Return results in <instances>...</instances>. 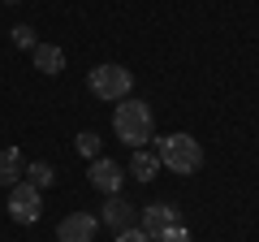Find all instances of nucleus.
I'll list each match as a JSON object with an SVG mask.
<instances>
[{
  "label": "nucleus",
  "instance_id": "16",
  "mask_svg": "<svg viewBox=\"0 0 259 242\" xmlns=\"http://www.w3.org/2000/svg\"><path fill=\"white\" fill-rule=\"evenodd\" d=\"M117 242H151V238H147L143 229H134V225H130V229H121V233H117Z\"/></svg>",
  "mask_w": 259,
  "mask_h": 242
},
{
  "label": "nucleus",
  "instance_id": "15",
  "mask_svg": "<svg viewBox=\"0 0 259 242\" xmlns=\"http://www.w3.org/2000/svg\"><path fill=\"white\" fill-rule=\"evenodd\" d=\"M156 242H190V233H186V225H168Z\"/></svg>",
  "mask_w": 259,
  "mask_h": 242
},
{
  "label": "nucleus",
  "instance_id": "14",
  "mask_svg": "<svg viewBox=\"0 0 259 242\" xmlns=\"http://www.w3.org/2000/svg\"><path fill=\"white\" fill-rule=\"evenodd\" d=\"M13 44H18V48H30V52H35V30H30V26H13Z\"/></svg>",
  "mask_w": 259,
  "mask_h": 242
},
{
  "label": "nucleus",
  "instance_id": "13",
  "mask_svg": "<svg viewBox=\"0 0 259 242\" xmlns=\"http://www.w3.org/2000/svg\"><path fill=\"white\" fill-rule=\"evenodd\" d=\"M78 151H82V156H100V134H91V130H82L78 134Z\"/></svg>",
  "mask_w": 259,
  "mask_h": 242
},
{
  "label": "nucleus",
  "instance_id": "6",
  "mask_svg": "<svg viewBox=\"0 0 259 242\" xmlns=\"http://www.w3.org/2000/svg\"><path fill=\"white\" fill-rule=\"evenodd\" d=\"M100 221L108 225V229H130V225L139 221V208L130 204V199H121V195H108V204H104V212H100Z\"/></svg>",
  "mask_w": 259,
  "mask_h": 242
},
{
  "label": "nucleus",
  "instance_id": "12",
  "mask_svg": "<svg viewBox=\"0 0 259 242\" xmlns=\"http://www.w3.org/2000/svg\"><path fill=\"white\" fill-rule=\"evenodd\" d=\"M26 182H30L35 190L52 186V165H44V160H39V165H26Z\"/></svg>",
  "mask_w": 259,
  "mask_h": 242
},
{
  "label": "nucleus",
  "instance_id": "4",
  "mask_svg": "<svg viewBox=\"0 0 259 242\" xmlns=\"http://www.w3.org/2000/svg\"><path fill=\"white\" fill-rule=\"evenodd\" d=\"M39 212H44V195H39L30 182L9 186V221H18V225H35Z\"/></svg>",
  "mask_w": 259,
  "mask_h": 242
},
{
  "label": "nucleus",
  "instance_id": "17",
  "mask_svg": "<svg viewBox=\"0 0 259 242\" xmlns=\"http://www.w3.org/2000/svg\"><path fill=\"white\" fill-rule=\"evenodd\" d=\"M9 5H18V0H9Z\"/></svg>",
  "mask_w": 259,
  "mask_h": 242
},
{
  "label": "nucleus",
  "instance_id": "1",
  "mask_svg": "<svg viewBox=\"0 0 259 242\" xmlns=\"http://www.w3.org/2000/svg\"><path fill=\"white\" fill-rule=\"evenodd\" d=\"M112 130H117V139L130 143L134 151L147 147V143L156 139V117H151L147 100H121L117 112H112Z\"/></svg>",
  "mask_w": 259,
  "mask_h": 242
},
{
  "label": "nucleus",
  "instance_id": "3",
  "mask_svg": "<svg viewBox=\"0 0 259 242\" xmlns=\"http://www.w3.org/2000/svg\"><path fill=\"white\" fill-rule=\"evenodd\" d=\"M87 83H91V91L100 95V100H108V104H112V100H125V95H130L134 78H130V69H125V65H95Z\"/></svg>",
  "mask_w": 259,
  "mask_h": 242
},
{
  "label": "nucleus",
  "instance_id": "11",
  "mask_svg": "<svg viewBox=\"0 0 259 242\" xmlns=\"http://www.w3.org/2000/svg\"><path fill=\"white\" fill-rule=\"evenodd\" d=\"M130 173H134V177H139V182H151V177H156L160 173V156H156V151H134V160H130Z\"/></svg>",
  "mask_w": 259,
  "mask_h": 242
},
{
  "label": "nucleus",
  "instance_id": "7",
  "mask_svg": "<svg viewBox=\"0 0 259 242\" xmlns=\"http://www.w3.org/2000/svg\"><path fill=\"white\" fill-rule=\"evenodd\" d=\"M87 177H91V186L104 190V195H121V169L112 165L108 156H95V160H91V173H87Z\"/></svg>",
  "mask_w": 259,
  "mask_h": 242
},
{
  "label": "nucleus",
  "instance_id": "10",
  "mask_svg": "<svg viewBox=\"0 0 259 242\" xmlns=\"http://www.w3.org/2000/svg\"><path fill=\"white\" fill-rule=\"evenodd\" d=\"M35 69H44V74H61V69H65V52L56 44H35Z\"/></svg>",
  "mask_w": 259,
  "mask_h": 242
},
{
  "label": "nucleus",
  "instance_id": "2",
  "mask_svg": "<svg viewBox=\"0 0 259 242\" xmlns=\"http://www.w3.org/2000/svg\"><path fill=\"white\" fill-rule=\"evenodd\" d=\"M156 156H160L164 169H173L182 177L199 173V165H203V147L190 134H164V139H156Z\"/></svg>",
  "mask_w": 259,
  "mask_h": 242
},
{
  "label": "nucleus",
  "instance_id": "8",
  "mask_svg": "<svg viewBox=\"0 0 259 242\" xmlns=\"http://www.w3.org/2000/svg\"><path fill=\"white\" fill-rule=\"evenodd\" d=\"M168 225H177V208H168V204H151V208H143V225H139V229L147 233L151 242H156L160 233L168 229Z\"/></svg>",
  "mask_w": 259,
  "mask_h": 242
},
{
  "label": "nucleus",
  "instance_id": "9",
  "mask_svg": "<svg viewBox=\"0 0 259 242\" xmlns=\"http://www.w3.org/2000/svg\"><path fill=\"white\" fill-rule=\"evenodd\" d=\"M22 173H26V156H22L18 147L0 151V186H18Z\"/></svg>",
  "mask_w": 259,
  "mask_h": 242
},
{
  "label": "nucleus",
  "instance_id": "5",
  "mask_svg": "<svg viewBox=\"0 0 259 242\" xmlns=\"http://www.w3.org/2000/svg\"><path fill=\"white\" fill-rule=\"evenodd\" d=\"M95 229H100V216H91V212H69L61 225H56V242H91Z\"/></svg>",
  "mask_w": 259,
  "mask_h": 242
}]
</instances>
